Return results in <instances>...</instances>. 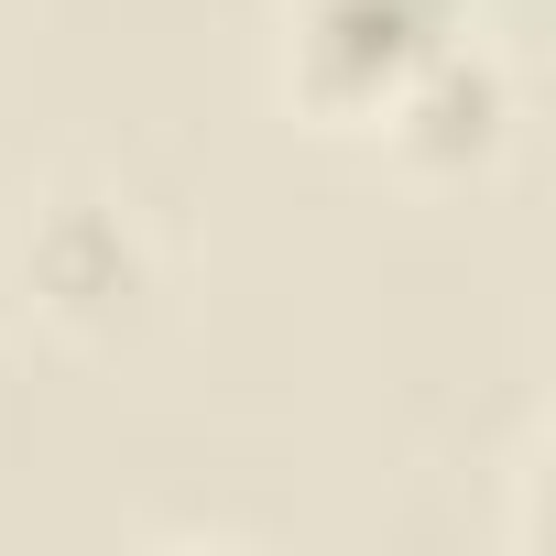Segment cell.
Returning <instances> with one entry per match:
<instances>
[{
    "label": "cell",
    "instance_id": "6da1fadb",
    "mask_svg": "<svg viewBox=\"0 0 556 556\" xmlns=\"http://www.w3.org/2000/svg\"><path fill=\"white\" fill-rule=\"evenodd\" d=\"M458 34L469 0H285V88L317 121H382Z\"/></svg>",
    "mask_w": 556,
    "mask_h": 556
},
{
    "label": "cell",
    "instance_id": "7a4b0ae2",
    "mask_svg": "<svg viewBox=\"0 0 556 556\" xmlns=\"http://www.w3.org/2000/svg\"><path fill=\"white\" fill-rule=\"evenodd\" d=\"M371 131H382L393 164H415V175H469V164H491L502 131H513V66L458 34L437 66L404 77V99H393Z\"/></svg>",
    "mask_w": 556,
    "mask_h": 556
},
{
    "label": "cell",
    "instance_id": "3957f363",
    "mask_svg": "<svg viewBox=\"0 0 556 556\" xmlns=\"http://www.w3.org/2000/svg\"><path fill=\"white\" fill-rule=\"evenodd\" d=\"M23 273H34L66 317H88V306H121V295L142 285V240H131L121 207H99V197H55V207L34 218V240H23Z\"/></svg>",
    "mask_w": 556,
    "mask_h": 556
}]
</instances>
